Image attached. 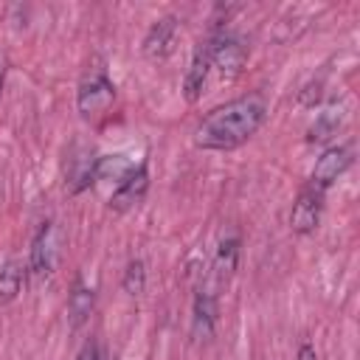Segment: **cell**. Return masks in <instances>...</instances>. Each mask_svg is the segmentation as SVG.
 <instances>
[{
  "label": "cell",
  "instance_id": "obj_7",
  "mask_svg": "<svg viewBox=\"0 0 360 360\" xmlns=\"http://www.w3.org/2000/svg\"><path fill=\"white\" fill-rule=\"evenodd\" d=\"M177 39V20L174 17H160L158 22H152V28L143 37V53L149 59H163L172 53Z\"/></svg>",
  "mask_w": 360,
  "mask_h": 360
},
{
  "label": "cell",
  "instance_id": "obj_17",
  "mask_svg": "<svg viewBox=\"0 0 360 360\" xmlns=\"http://www.w3.org/2000/svg\"><path fill=\"white\" fill-rule=\"evenodd\" d=\"M298 360H318V354H315V349H312L309 343H301V349H298Z\"/></svg>",
  "mask_w": 360,
  "mask_h": 360
},
{
  "label": "cell",
  "instance_id": "obj_3",
  "mask_svg": "<svg viewBox=\"0 0 360 360\" xmlns=\"http://www.w3.org/2000/svg\"><path fill=\"white\" fill-rule=\"evenodd\" d=\"M208 48H211V68H217L222 79H233L248 59L242 39L231 37V34H219V37L208 39Z\"/></svg>",
  "mask_w": 360,
  "mask_h": 360
},
{
  "label": "cell",
  "instance_id": "obj_2",
  "mask_svg": "<svg viewBox=\"0 0 360 360\" xmlns=\"http://www.w3.org/2000/svg\"><path fill=\"white\" fill-rule=\"evenodd\" d=\"M112 101H115V87H112V82H110L101 70L90 73V76L79 84V98H76V104H79L82 118L90 121V118L104 115V112L112 107Z\"/></svg>",
  "mask_w": 360,
  "mask_h": 360
},
{
  "label": "cell",
  "instance_id": "obj_6",
  "mask_svg": "<svg viewBox=\"0 0 360 360\" xmlns=\"http://www.w3.org/2000/svg\"><path fill=\"white\" fill-rule=\"evenodd\" d=\"M146 188H149V172H146V166L143 163L141 166H132L124 174V180L115 186V191L110 194V205L115 211H127V208H132V205H138L143 200Z\"/></svg>",
  "mask_w": 360,
  "mask_h": 360
},
{
  "label": "cell",
  "instance_id": "obj_8",
  "mask_svg": "<svg viewBox=\"0 0 360 360\" xmlns=\"http://www.w3.org/2000/svg\"><path fill=\"white\" fill-rule=\"evenodd\" d=\"M56 262V228L53 222H42L34 248H31V270L37 276H48Z\"/></svg>",
  "mask_w": 360,
  "mask_h": 360
},
{
  "label": "cell",
  "instance_id": "obj_13",
  "mask_svg": "<svg viewBox=\"0 0 360 360\" xmlns=\"http://www.w3.org/2000/svg\"><path fill=\"white\" fill-rule=\"evenodd\" d=\"M22 278H25V270H22L17 262L3 264V270H0V298H3V301H11V298L20 292Z\"/></svg>",
  "mask_w": 360,
  "mask_h": 360
},
{
  "label": "cell",
  "instance_id": "obj_15",
  "mask_svg": "<svg viewBox=\"0 0 360 360\" xmlns=\"http://www.w3.org/2000/svg\"><path fill=\"white\" fill-rule=\"evenodd\" d=\"M143 284H146V270H143V262L135 259V262H129L127 270H124V290H127L129 295H141V292H143Z\"/></svg>",
  "mask_w": 360,
  "mask_h": 360
},
{
  "label": "cell",
  "instance_id": "obj_1",
  "mask_svg": "<svg viewBox=\"0 0 360 360\" xmlns=\"http://www.w3.org/2000/svg\"><path fill=\"white\" fill-rule=\"evenodd\" d=\"M264 115H267V104L259 93L233 98V101L211 110L200 121V127L194 132V143L200 149H236L250 135H256Z\"/></svg>",
  "mask_w": 360,
  "mask_h": 360
},
{
  "label": "cell",
  "instance_id": "obj_16",
  "mask_svg": "<svg viewBox=\"0 0 360 360\" xmlns=\"http://www.w3.org/2000/svg\"><path fill=\"white\" fill-rule=\"evenodd\" d=\"M79 360H101V354H98V346H96V343H87V346L82 349Z\"/></svg>",
  "mask_w": 360,
  "mask_h": 360
},
{
  "label": "cell",
  "instance_id": "obj_11",
  "mask_svg": "<svg viewBox=\"0 0 360 360\" xmlns=\"http://www.w3.org/2000/svg\"><path fill=\"white\" fill-rule=\"evenodd\" d=\"M236 262H239V239H222L219 248H217V256H214V276L217 281H228L236 270Z\"/></svg>",
  "mask_w": 360,
  "mask_h": 360
},
{
  "label": "cell",
  "instance_id": "obj_5",
  "mask_svg": "<svg viewBox=\"0 0 360 360\" xmlns=\"http://www.w3.org/2000/svg\"><path fill=\"white\" fill-rule=\"evenodd\" d=\"M321 211H323V191L307 186L298 200L292 202V211H290V228L295 233H312L321 222Z\"/></svg>",
  "mask_w": 360,
  "mask_h": 360
},
{
  "label": "cell",
  "instance_id": "obj_10",
  "mask_svg": "<svg viewBox=\"0 0 360 360\" xmlns=\"http://www.w3.org/2000/svg\"><path fill=\"white\" fill-rule=\"evenodd\" d=\"M194 335L197 338H211L214 323H217V295L211 287H200L194 295Z\"/></svg>",
  "mask_w": 360,
  "mask_h": 360
},
{
  "label": "cell",
  "instance_id": "obj_12",
  "mask_svg": "<svg viewBox=\"0 0 360 360\" xmlns=\"http://www.w3.org/2000/svg\"><path fill=\"white\" fill-rule=\"evenodd\" d=\"M340 121H343V112H340V107H329V110H323L318 118H315V124L309 127V135H307V141H312V143H321V141H329L338 129H340Z\"/></svg>",
  "mask_w": 360,
  "mask_h": 360
},
{
  "label": "cell",
  "instance_id": "obj_14",
  "mask_svg": "<svg viewBox=\"0 0 360 360\" xmlns=\"http://www.w3.org/2000/svg\"><path fill=\"white\" fill-rule=\"evenodd\" d=\"M93 309V290H87L82 281H76V290L70 292V318H73V326H79Z\"/></svg>",
  "mask_w": 360,
  "mask_h": 360
},
{
  "label": "cell",
  "instance_id": "obj_4",
  "mask_svg": "<svg viewBox=\"0 0 360 360\" xmlns=\"http://www.w3.org/2000/svg\"><path fill=\"white\" fill-rule=\"evenodd\" d=\"M349 163H352V152L346 146H329V149H323V155L315 160L309 186L326 194V188L349 169Z\"/></svg>",
  "mask_w": 360,
  "mask_h": 360
},
{
  "label": "cell",
  "instance_id": "obj_18",
  "mask_svg": "<svg viewBox=\"0 0 360 360\" xmlns=\"http://www.w3.org/2000/svg\"><path fill=\"white\" fill-rule=\"evenodd\" d=\"M3 79H6V59L0 53V93H3Z\"/></svg>",
  "mask_w": 360,
  "mask_h": 360
},
{
  "label": "cell",
  "instance_id": "obj_9",
  "mask_svg": "<svg viewBox=\"0 0 360 360\" xmlns=\"http://www.w3.org/2000/svg\"><path fill=\"white\" fill-rule=\"evenodd\" d=\"M208 70H211V48L208 42H200L194 56H191V65L186 70V79H183V93L188 101H197L202 87H205V79H208Z\"/></svg>",
  "mask_w": 360,
  "mask_h": 360
}]
</instances>
